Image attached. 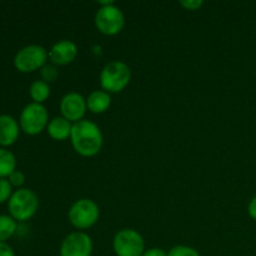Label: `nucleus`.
<instances>
[{
    "instance_id": "nucleus-12",
    "label": "nucleus",
    "mask_w": 256,
    "mask_h": 256,
    "mask_svg": "<svg viewBox=\"0 0 256 256\" xmlns=\"http://www.w3.org/2000/svg\"><path fill=\"white\" fill-rule=\"evenodd\" d=\"M20 125L12 116L6 114L0 115V145L10 146L19 138Z\"/></svg>"
},
{
    "instance_id": "nucleus-1",
    "label": "nucleus",
    "mask_w": 256,
    "mask_h": 256,
    "mask_svg": "<svg viewBox=\"0 0 256 256\" xmlns=\"http://www.w3.org/2000/svg\"><path fill=\"white\" fill-rule=\"evenodd\" d=\"M70 140L75 152L84 158H92L99 154L104 144L100 128L86 119L72 124Z\"/></svg>"
},
{
    "instance_id": "nucleus-11",
    "label": "nucleus",
    "mask_w": 256,
    "mask_h": 256,
    "mask_svg": "<svg viewBox=\"0 0 256 256\" xmlns=\"http://www.w3.org/2000/svg\"><path fill=\"white\" fill-rule=\"evenodd\" d=\"M78 55V46L72 40H60L55 42L49 50V60L56 66L68 65L75 60Z\"/></svg>"
},
{
    "instance_id": "nucleus-15",
    "label": "nucleus",
    "mask_w": 256,
    "mask_h": 256,
    "mask_svg": "<svg viewBox=\"0 0 256 256\" xmlns=\"http://www.w3.org/2000/svg\"><path fill=\"white\" fill-rule=\"evenodd\" d=\"M16 168V159L10 150L0 148V178H9Z\"/></svg>"
},
{
    "instance_id": "nucleus-16",
    "label": "nucleus",
    "mask_w": 256,
    "mask_h": 256,
    "mask_svg": "<svg viewBox=\"0 0 256 256\" xmlns=\"http://www.w3.org/2000/svg\"><path fill=\"white\" fill-rule=\"evenodd\" d=\"M29 94L32 99V102L42 104L50 95V85L42 80H35L30 85Z\"/></svg>"
},
{
    "instance_id": "nucleus-25",
    "label": "nucleus",
    "mask_w": 256,
    "mask_h": 256,
    "mask_svg": "<svg viewBox=\"0 0 256 256\" xmlns=\"http://www.w3.org/2000/svg\"><path fill=\"white\" fill-rule=\"evenodd\" d=\"M248 212H249L250 218L256 220V196L252 198L249 202V206H248Z\"/></svg>"
},
{
    "instance_id": "nucleus-6",
    "label": "nucleus",
    "mask_w": 256,
    "mask_h": 256,
    "mask_svg": "<svg viewBox=\"0 0 256 256\" xmlns=\"http://www.w3.org/2000/svg\"><path fill=\"white\" fill-rule=\"evenodd\" d=\"M49 114L46 108L38 102H29L19 118L20 129L28 135H38L45 130L49 124Z\"/></svg>"
},
{
    "instance_id": "nucleus-19",
    "label": "nucleus",
    "mask_w": 256,
    "mask_h": 256,
    "mask_svg": "<svg viewBox=\"0 0 256 256\" xmlns=\"http://www.w3.org/2000/svg\"><path fill=\"white\" fill-rule=\"evenodd\" d=\"M168 256H200V254L194 248L186 246V245H178L169 250Z\"/></svg>"
},
{
    "instance_id": "nucleus-13",
    "label": "nucleus",
    "mask_w": 256,
    "mask_h": 256,
    "mask_svg": "<svg viewBox=\"0 0 256 256\" xmlns=\"http://www.w3.org/2000/svg\"><path fill=\"white\" fill-rule=\"evenodd\" d=\"M72 129V122L66 120L62 116H55L49 122L46 128V132L52 139L58 140V142H64V140L70 139Z\"/></svg>"
},
{
    "instance_id": "nucleus-21",
    "label": "nucleus",
    "mask_w": 256,
    "mask_h": 256,
    "mask_svg": "<svg viewBox=\"0 0 256 256\" xmlns=\"http://www.w3.org/2000/svg\"><path fill=\"white\" fill-rule=\"evenodd\" d=\"M8 180H9V182L12 184V186L20 188L25 182V175L22 174V172H19V170H15V172L8 178Z\"/></svg>"
},
{
    "instance_id": "nucleus-22",
    "label": "nucleus",
    "mask_w": 256,
    "mask_h": 256,
    "mask_svg": "<svg viewBox=\"0 0 256 256\" xmlns=\"http://www.w3.org/2000/svg\"><path fill=\"white\" fill-rule=\"evenodd\" d=\"M202 0H182L180 5L184 6L186 10H198L202 6Z\"/></svg>"
},
{
    "instance_id": "nucleus-2",
    "label": "nucleus",
    "mask_w": 256,
    "mask_h": 256,
    "mask_svg": "<svg viewBox=\"0 0 256 256\" xmlns=\"http://www.w3.org/2000/svg\"><path fill=\"white\" fill-rule=\"evenodd\" d=\"M132 80V69L129 65L120 60L110 62L100 72V85L102 90L112 94L120 92L129 85Z\"/></svg>"
},
{
    "instance_id": "nucleus-10",
    "label": "nucleus",
    "mask_w": 256,
    "mask_h": 256,
    "mask_svg": "<svg viewBox=\"0 0 256 256\" xmlns=\"http://www.w3.org/2000/svg\"><path fill=\"white\" fill-rule=\"evenodd\" d=\"M86 110V99L79 92H68L62 98V102H60L62 116L72 124L84 119Z\"/></svg>"
},
{
    "instance_id": "nucleus-8",
    "label": "nucleus",
    "mask_w": 256,
    "mask_h": 256,
    "mask_svg": "<svg viewBox=\"0 0 256 256\" xmlns=\"http://www.w3.org/2000/svg\"><path fill=\"white\" fill-rule=\"evenodd\" d=\"M112 249L116 256H142L145 252V242L139 232L122 229L115 234Z\"/></svg>"
},
{
    "instance_id": "nucleus-3",
    "label": "nucleus",
    "mask_w": 256,
    "mask_h": 256,
    "mask_svg": "<svg viewBox=\"0 0 256 256\" xmlns=\"http://www.w3.org/2000/svg\"><path fill=\"white\" fill-rule=\"evenodd\" d=\"M10 216L16 222H26L36 214L39 209V199L32 190L20 188L12 192L8 202Z\"/></svg>"
},
{
    "instance_id": "nucleus-7",
    "label": "nucleus",
    "mask_w": 256,
    "mask_h": 256,
    "mask_svg": "<svg viewBox=\"0 0 256 256\" xmlns=\"http://www.w3.org/2000/svg\"><path fill=\"white\" fill-rule=\"evenodd\" d=\"M49 59V52L42 45H28L15 54L14 65L19 72H32L40 70Z\"/></svg>"
},
{
    "instance_id": "nucleus-18",
    "label": "nucleus",
    "mask_w": 256,
    "mask_h": 256,
    "mask_svg": "<svg viewBox=\"0 0 256 256\" xmlns=\"http://www.w3.org/2000/svg\"><path fill=\"white\" fill-rule=\"evenodd\" d=\"M40 76H42V82H48V84L55 82V80L58 79V76H59V70H58V66L56 65L52 64V62H46V64L40 69Z\"/></svg>"
},
{
    "instance_id": "nucleus-14",
    "label": "nucleus",
    "mask_w": 256,
    "mask_h": 256,
    "mask_svg": "<svg viewBox=\"0 0 256 256\" xmlns=\"http://www.w3.org/2000/svg\"><path fill=\"white\" fill-rule=\"evenodd\" d=\"M112 105V96L105 90H94L86 98L88 110L94 114H102Z\"/></svg>"
},
{
    "instance_id": "nucleus-20",
    "label": "nucleus",
    "mask_w": 256,
    "mask_h": 256,
    "mask_svg": "<svg viewBox=\"0 0 256 256\" xmlns=\"http://www.w3.org/2000/svg\"><path fill=\"white\" fill-rule=\"evenodd\" d=\"M12 195V186L8 179L0 178V204L9 202Z\"/></svg>"
},
{
    "instance_id": "nucleus-24",
    "label": "nucleus",
    "mask_w": 256,
    "mask_h": 256,
    "mask_svg": "<svg viewBox=\"0 0 256 256\" xmlns=\"http://www.w3.org/2000/svg\"><path fill=\"white\" fill-rule=\"evenodd\" d=\"M0 256H15V252L6 242H0Z\"/></svg>"
},
{
    "instance_id": "nucleus-23",
    "label": "nucleus",
    "mask_w": 256,
    "mask_h": 256,
    "mask_svg": "<svg viewBox=\"0 0 256 256\" xmlns=\"http://www.w3.org/2000/svg\"><path fill=\"white\" fill-rule=\"evenodd\" d=\"M142 256H168V252H165L162 249H159V248H152L149 250H145Z\"/></svg>"
},
{
    "instance_id": "nucleus-17",
    "label": "nucleus",
    "mask_w": 256,
    "mask_h": 256,
    "mask_svg": "<svg viewBox=\"0 0 256 256\" xmlns=\"http://www.w3.org/2000/svg\"><path fill=\"white\" fill-rule=\"evenodd\" d=\"M16 220L8 215H0V242H5L16 232Z\"/></svg>"
},
{
    "instance_id": "nucleus-4",
    "label": "nucleus",
    "mask_w": 256,
    "mask_h": 256,
    "mask_svg": "<svg viewBox=\"0 0 256 256\" xmlns=\"http://www.w3.org/2000/svg\"><path fill=\"white\" fill-rule=\"evenodd\" d=\"M69 222L78 232L90 229L100 218V209L92 199H79L70 206L68 212Z\"/></svg>"
},
{
    "instance_id": "nucleus-5",
    "label": "nucleus",
    "mask_w": 256,
    "mask_h": 256,
    "mask_svg": "<svg viewBox=\"0 0 256 256\" xmlns=\"http://www.w3.org/2000/svg\"><path fill=\"white\" fill-rule=\"evenodd\" d=\"M94 22L96 29L102 34L112 36V35L119 34L124 28V12L119 6L115 5V2H112V4L104 5L98 9V12H95Z\"/></svg>"
},
{
    "instance_id": "nucleus-9",
    "label": "nucleus",
    "mask_w": 256,
    "mask_h": 256,
    "mask_svg": "<svg viewBox=\"0 0 256 256\" xmlns=\"http://www.w3.org/2000/svg\"><path fill=\"white\" fill-rule=\"evenodd\" d=\"M92 240L86 232H72L60 245V256H92Z\"/></svg>"
}]
</instances>
